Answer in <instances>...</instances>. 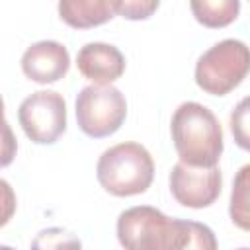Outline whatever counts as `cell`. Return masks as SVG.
<instances>
[{
    "instance_id": "ac0fdd59",
    "label": "cell",
    "mask_w": 250,
    "mask_h": 250,
    "mask_svg": "<svg viewBox=\"0 0 250 250\" xmlns=\"http://www.w3.org/2000/svg\"><path fill=\"white\" fill-rule=\"evenodd\" d=\"M236 250H250V248H236Z\"/></svg>"
},
{
    "instance_id": "9a60e30c",
    "label": "cell",
    "mask_w": 250,
    "mask_h": 250,
    "mask_svg": "<svg viewBox=\"0 0 250 250\" xmlns=\"http://www.w3.org/2000/svg\"><path fill=\"white\" fill-rule=\"evenodd\" d=\"M180 250H217L215 232L197 221H186V240Z\"/></svg>"
},
{
    "instance_id": "ba28073f",
    "label": "cell",
    "mask_w": 250,
    "mask_h": 250,
    "mask_svg": "<svg viewBox=\"0 0 250 250\" xmlns=\"http://www.w3.org/2000/svg\"><path fill=\"white\" fill-rule=\"evenodd\" d=\"M70 66V55L59 41H37L21 55L23 74L37 84H53L61 80Z\"/></svg>"
},
{
    "instance_id": "277c9868",
    "label": "cell",
    "mask_w": 250,
    "mask_h": 250,
    "mask_svg": "<svg viewBox=\"0 0 250 250\" xmlns=\"http://www.w3.org/2000/svg\"><path fill=\"white\" fill-rule=\"evenodd\" d=\"M250 72V47L238 39H223L207 49L195 64L197 86L211 96H227Z\"/></svg>"
},
{
    "instance_id": "30bf717a",
    "label": "cell",
    "mask_w": 250,
    "mask_h": 250,
    "mask_svg": "<svg viewBox=\"0 0 250 250\" xmlns=\"http://www.w3.org/2000/svg\"><path fill=\"white\" fill-rule=\"evenodd\" d=\"M59 14L64 23L76 29H88L109 21L115 12V0H62Z\"/></svg>"
},
{
    "instance_id": "4fadbf2b",
    "label": "cell",
    "mask_w": 250,
    "mask_h": 250,
    "mask_svg": "<svg viewBox=\"0 0 250 250\" xmlns=\"http://www.w3.org/2000/svg\"><path fill=\"white\" fill-rule=\"evenodd\" d=\"M29 250H82V242L66 229L49 227L35 234Z\"/></svg>"
},
{
    "instance_id": "8992f818",
    "label": "cell",
    "mask_w": 250,
    "mask_h": 250,
    "mask_svg": "<svg viewBox=\"0 0 250 250\" xmlns=\"http://www.w3.org/2000/svg\"><path fill=\"white\" fill-rule=\"evenodd\" d=\"M23 133L37 145H53L66 131V104L59 92L37 90L18 107Z\"/></svg>"
},
{
    "instance_id": "7c38bea8",
    "label": "cell",
    "mask_w": 250,
    "mask_h": 250,
    "mask_svg": "<svg viewBox=\"0 0 250 250\" xmlns=\"http://www.w3.org/2000/svg\"><path fill=\"white\" fill-rule=\"evenodd\" d=\"M229 215L240 230L250 232V164H244L234 176Z\"/></svg>"
},
{
    "instance_id": "e0dca14e",
    "label": "cell",
    "mask_w": 250,
    "mask_h": 250,
    "mask_svg": "<svg viewBox=\"0 0 250 250\" xmlns=\"http://www.w3.org/2000/svg\"><path fill=\"white\" fill-rule=\"evenodd\" d=\"M0 250H12V248H10V246H2Z\"/></svg>"
},
{
    "instance_id": "8fae6325",
    "label": "cell",
    "mask_w": 250,
    "mask_h": 250,
    "mask_svg": "<svg viewBox=\"0 0 250 250\" xmlns=\"http://www.w3.org/2000/svg\"><path fill=\"white\" fill-rule=\"evenodd\" d=\"M195 20L205 27H225L236 20L240 12L238 0H193L189 4Z\"/></svg>"
},
{
    "instance_id": "6da1fadb",
    "label": "cell",
    "mask_w": 250,
    "mask_h": 250,
    "mask_svg": "<svg viewBox=\"0 0 250 250\" xmlns=\"http://www.w3.org/2000/svg\"><path fill=\"white\" fill-rule=\"evenodd\" d=\"M170 131L180 162L195 168L217 166L223 154V129L209 107L197 102L180 104Z\"/></svg>"
},
{
    "instance_id": "9c48e42d",
    "label": "cell",
    "mask_w": 250,
    "mask_h": 250,
    "mask_svg": "<svg viewBox=\"0 0 250 250\" xmlns=\"http://www.w3.org/2000/svg\"><path fill=\"white\" fill-rule=\"evenodd\" d=\"M76 66L84 78L107 86L125 72V57L115 45L86 43L76 55Z\"/></svg>"
},
{
    "instance_id": "52a82bcc",
    "label": "cell",
    "mask_w": 250,
    "mask_h": 250,
    "mask_svg": "<svg viewBox=\"0 0 250 250\" xmlns=\"http://www.w3.org/2000/svg\"><path fill=\"white\" fill-rule=\"evenodd\" d=\"M221 186H223V176L217 166L195 168L178 162L170 172L172 197L184 207H191V209L209 207L219 197Z\"/></svg>"
},
{
    "instance_id": "5bb4252c",
    "label": "cell",
    "mask_w": 250,
    "mask_h": 250,
    "mask_svg": "<svg viewBox=\"0 0 250 250\" xmlns=\"http://www.w3.org/2000/svg\"><path fill=\"white\" fill-rule=\"evenodd\" d=\"M230 133L234 143L250 152V96L242 98L230 113Z\"/></svg>"
},
{
    "instance_id": "3957f363",
    "label": "cell",
    "mask_w": 250,
    "mask_h": 250,
    "mask_svg": "<svg viewBox=\"0 0 250 250\" xmlns=\"http://www.w3.org/2000/svg\"><path fill=\"white\" fill-rule=\"evenodd\" d=\"M117 238L125 250H180L186 221L170 219L150 205H137L119 215Z\"/></svg>"
},
{
    "instance_id": "7a4b0ae2",
    "label": "cell",
    "mask_w": 250,
    "mask_h": 250,
    "mask_svg": "<svg viewBox=\"0 0 250 250\" xmlns=\"http://www.w3.org/2000/svg\"><path fill=\"white\" fill-rule=\"evenodd\" d=\"M96 176L100 186L117 197L145 193L154 178V162L150 152L139 143H119L98 160Z\"/></svg>"
},
{
    "instance_id": "5b68a950",
    "label": "cell",
    "mask_w": 250,
    "mask_h": 250,
    "mask_svg": "<svg viewBox=\"0 0 250 250\" xmlns=\"http://www.w3.org/2000/svg\"><path fill=\"white\" fill-rule=\"evenodd\" d=\"M127 117L125 96L111 84H92L76 96V121L84 135L104 139L113 135Z\"/></svg>"
},
{
    "instance_id": "2e32d148",
    "label": "cell",
    "mask_w": 250,
    "mask_h": 250,
    "mask_svg": "<svg viewBox=\"0 0 250 250\" xmlns=\"http://www.w3.org/2000/svg\"><path fill=\"white\" fill-rule=\"evenodd\" d=\"M158 6V0H115V12L127 20H146Z\"/></svg>"
}]
</instances>
